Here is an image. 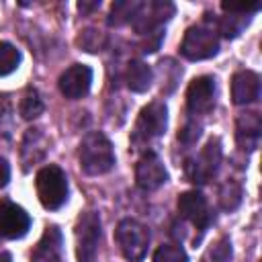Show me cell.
I'll list each match as a JSON object with an SVG mask.
<instances>
[{"mask_svg":"<svg viewBox=\"0 0 262 262\" xmlns=\"http://www.w3.org/2000/svg\"><path fill=\"white\" fill-rule=\"evenodd\" d=\"M80 168L88 176H100L106 174L115 166V151L108 141V137L100 131H90L80 141L78 149Z\"/></svg>","mask_w":262,"mask_h":262,"instance_id":"1","label":"cell"},{"mask_svg":"<svg viewBox=\"0 0 262 262\" xmlns=\"http://www.w3.org/2000/svg\"><path fill=\"white\" fill-rule=\"evenodd\" d=\"M35 188H37V196L41 205L49 211L63 207L68 201V178H66V172L55 164L43 166L37 172Z\"/></svg>","mask_w":262,"mask_h":262,"instance_id":"2","label":"cell"},{"mask_svg":"<svg viewBox=\"0 0 262 262\" xmlns=\"http://www.w3.org/2000/svg\"><path fill=\"white\" fill-rule=\"evenodd\" d=\"M115 239L119 244L121 254L129 262H141L147 254L149 231L135 219H123L115 229Z\"/></svg>","mask_w":262,"mask_h":262,"instance_id":"3","label":"cell"},{"mask_svg":"<svg viewBox=\"0 0 262 262\" xmlns=\"http://www.w3.org/2000/svg\"><path fill=\"white\" fill-rule=\"evenodd\" d=\"M100 215L86 211L76 221V258L78 262H96L100 244Z\"/></svg>","mask_w":262,"mask_h":262,"instance_id":"4","label":"cell"},{"mask_svg":"<svg viewBox=\"0 0 262 262\" xmlns=\"http://www.w3.org/2000/svg\"><path fill=\"white\" fill-rule=\"evenodd\" d=\"M168 127V108L162 100H151L139 111V117L135 121L133 129V143H147L160 135H164Z\"/></svg>","mask_w":262,"mask_h":262,"instance_id":"5","label":"cell"},{"mask_svg":"<svg viewBox=\"0 0 262 262\" xmlns=\"http://www.w3.org/2000/svg\"><path fill=\"white\" fill-rule=\"evenodd\" d=\"M219 51V37L217 31H213L207 25H194L184 33L180 53L190 61L209 59Z\"/></svg>","mask_w":262,"mask_h":262,"instance_id":"6","label":"cell"},{"mask_svg":"<svg viewBox=\"0 0 262 262\" xmlns=\"http://www.w3.org/2000/svg\"><path fill=\"white\" fill-rule=\"evenodd\" d=\"M221 164V141L219 137H211L205 147L201 149L199 158H192V160H186V178L194 184H205L219 168Z\"/></svg>","mask_w":262,"mask_h":262,"instance_id":"7","label":"cell"},{"mask_svg":"<svg viewBox=\"0 0 262 262\" xmlns=\"http://www.w3.org/2000/svg\"><path fill=\"white\" fill-rule=\"evenodd\" d=\"M178 213L199 229V239L215 219L207 199L199 190H186L178 196Z\"/></svg>","mask_w":262,"mask_h":262,"instance_id":"8","label":"cell"},{"mask_svg":"<svg viewBox=\"0 0 262 262\" xmlns=\"http://www.w3.org/2000/svg\"><path fill=\"white\" fill-rule=\"evenodd\" d=\"M31 227L29 213L12 203V201H0V235L6 239H20L27 235Z\"/></svg>","mask_w":262,"mask_h":262,"instance_id":"9","label":"cell"},{"mask_svg":"<svg viewBox=\"0 0 262 262\" xmlns=\"http://www.w3.org/2000/svg\"><path fill=\"white\" fill-rule=\"evenodd\" d=\"M215 78L211 76H199L194 78L186 88V108L190 115H205L215 104Z\"/></svg>","mask_w":262,"mask_h":262,"instance_id":"10","label":"cell"},{"mask_svg":"<svg viewBox=\"0 0 262 262\" xmlns=\"http://www.w3.org/2000/svg\"><path fill=\"white\" fill-rule=\"evenodd\" d=\"M168 180V170L164 162L158 158V154L147 151L139 158L135 166V182L143 190H156Z\"/></svg>","mask_w":262,"mask_h":262,"instance_id":"11","label":"cell"},{"mask_svg":"<svg viewBox=\"0 0 262 262\" xmlns=\"http://www.w3.org/2000/svg\"><path fill=\"white\" fill-rule=\"evenodd\" d=\"M59 84V92L66 96V98H82L88 94L90 90V84H92V70L84 63H74L70 66L57 80Z\"/></svg>","mask_w":262,"mask_h":262,"instance_id":"12","label":"cell"},{"mask_svg":"<svg viewBox=\"0 0 262 262\" xmlns=\"http://www.w3.org/2000/svg\"><path fill=\"white\" fill-rule=\"evenodd\" d=\"M260 96V76L252 70H239L231 78L233 104H250Z\"/></svg>","mask_w":262,"mask_h":262,"instance_id":"13","label":"cell"},{"mask_svg":"<svg viewBox=\"0 0 262 262\" xmlns=\"http://www.w3.org/2000/svg\"><path fill=\"white\" fill-rule=\"evenodd\" d=\"M61 231L57 225H49L43 233V237L39 239L31 262H61Z\"/></svg>","mask_w":262,"mask_h":262,"instance_id":"14","label":"cell"},{"mask_svg":"<svg viewBox=\"0 0 262 262\" xmlns=\"http://www.w3.org/2000/svg\"><path fill=\"white\" fill-rule=\"evenodd\" d=\"M260 133H262V121H260L258 113H246V115H242L237 119V123H235V139H237V145L242 149L254 151L258 147Z\"/></svg>","mask_w":262,"mask_h":262,"instance_id":"15","label":"cell"},{"mask_svg":"<svg viewBox=\"0 0 262 262\" xmlns=\"http://www.w3.org/2000/svg\"><path fill=\"white\" fill-rule=\"evenodd\" d=\"M125 80H127V86H129L133 92H145V90L151 86L154 72H151V68H149L145 61H141V59H131L129 66H127Z\"/></svg>","mask_w":262,"mask_h":262,"instance_id":"16","label":"cell"},{"mask_svg":"<svg viewBox=\"0 0 262 262\" xmlns=\"http://www.w3.org/2000/svg\"><path fill=\"white\" fill-rule=\"evenodd\" d=\"M248 23H250V14H225V16H221V20L217 25V31L223 37L233 39L248 27Z\"/></svg>","mask_w":262,"mask_h":262,"instance_id":"17","label":"cell"},{"mask_svg":"<svg viewBox=\"0 0 262 262\" xmlns=\"http://www.w3.org/2000/svg\"><path fill=\"white\" fill-rule=\"evenodd\" d=\"M18 111H20V117L27 119V121L37 119L43 113V100H41V96L35 88L25 90V94L20 98V104H18Z\"/></svg>","mask_w":262,"mask_h":262,"instance_id":"18","label":"cell"},{"mask_svg":"<svg viewBox=\"0 0 262 262\" xmlns=\"http://www.w3.org/2000/svg\"><path fill=\"white\" fill-rule=\"evenodd\" d=\"M242 196H244L242 186L237 182L229 180L219 190V205H221L223 211H235L239 207V203H242Z\"/></svg>","mask_w":262,"mask_h":262,"instance_id":"19","label":"cell"},{"mask_svg":"<svg viewBox=\"0 0 262 262\" xmlns=\"http://www.w3.org/2000/svg\"><path fill=\"white\" fill-rule=\"evenodd\" d=\"M20 63V51L12 45L2 41L0 43V76H8L12 74Z\"/></svg>","mask_w":262,"mask_h":262,"instance_id":"20","label":"cell"},{"mask_svg":"<svg viewBox=\"0 0 262 262\" xmlns=\"http://www.w3.org/2000/svg\"><path fill=\"white\" fill-rule=\"evenodd\" d=\"M78 45L88 51V53H96L100 49H104L106 45V35L98 29H84L80 35H78Z\"/></svg>","mask_w":262,"mask_h":262,"instance_id":"21","label":"cell"},{"mask_svg":"<svg viewBox=\"0 0 262 262\" xmlns=\"http://www.w3.org/2000/svg\"><path fill=\"white\" fill-rule=\"evenodd\" d=\"M139 8V2H115L111 8V16H108V25H123V23H131V18L135 16Z\"/></svg>","mask_w":262,"mask_h":262,"instance_id":"22","label":"cell"},{"mask_svg":"<svg viewBox=\"0 0 262 262\" xmlns=\"http://www.w3.org/2000/svg\"><path fill=\"white\" fill-rule=\"evenodd\" d=\"M154 262H188V256L180 244H162L154 254Z\"/></svg>","mask_w":262,"mask_h":262,"instance_id":"23","label":"cell"},{"mask_svg":"<svg viewBox=\"0 0 262 262\" xmlns=\"http://www.w3.org/2000/svg\"><path fill=\"white\" fill-rule=\"evenodd\" d=\"M199 135H201V125H199L196 121H186V125L178 131V139H180L182 143H186V145L194 143V141L199 139Z\"/></svg>","mask_w":262,"mask_h":262,"instance_id":"24","label":"cell"},{"mask_svg":"<svg viewBox=\"0 0 262 262\" xmlns=\"http://www.w3.org/2000/svg\"><path fill=\"white\" fill-rule=\"evenodd\" d=\"M211 256H213V260L215 262H227L229 258H231V244H229V239H219L213 248H211V252H209Z\"/></svg>","mask_w":262,"mask_h":262,"instance_id":"25","label":"cell"},{"mask_svg":"<svg viewBox=\"0 0 262 262\" xmlns=\"http://www.w3.org/2000/svg\"><path fill=\"white\" fill-rule=\"evenodd\" d=\"M260 2H252V4H227V2H223L221 4V8L225 10V12H229V14H250V12H256V10H260Z\"/></svg>","mask_w":262,"mask_h":262,"instance_id":"26","label":"cell"},{"mask_svg":"<svg viewBox=\"0 0 262 262\" xmlns=\"http://www.w3.org/2000/svg\"><path fill=\"white\" fill-rule=\"evenodd\" d=\"M162 39H164V33H162V27L160 29H156V31H151V33H145V41H143V51L145 53H154L158 47H160V43H162Z\"/></svg>","mask_w":262,"mask_h":262,"instance_id":"27","label":"cell"},{"mask_svg":"<svg viewBox=\"0 0 262 262\" xmlns=\"http://www.w3.org/2000/svg\"><path fill=\"white\" fill-rule=\"evenodd\" d=\"M10 180V164L6 162V158L0 156V188H4Z\"/></svg>","mask_w":262,"mask_h":262,"instance_id":"28","label":"cell"},{"mask_svg":"<svg viewBox=\"0 0 262 262\" xmlns=\"http://www.w3.org/2000/svg\"><path fill=\"white\" fill-rule=\"evenodd\" d=\"M98 6H100V2H94V4H86V2H80V4H78V10H80V12H90V10L98 8Z\"/></svg>","mask_w":262,"mask_h":262,"instance_id":"29","label":"cell"},{"mask_svg":"<svg viewBox=\"0 0 262 262\" xmlns=\"http://www.w3.org/2000/svg\"><path fill=\"white\" fill-rule=\"evenodd\" d=\"M0 262H12V256L4 250H0Z\"/></svg>","mask_w":262,"mask_h":262,"instance_id":"30","label":"cell"},{"mask_svg":"<svg viewBox=\"0 0 262 262\" xmlns=\"http://www.w3.org/2000/svg\"><path fill=\"white\" fill-rule=\"evenodd\" d=\"M0 113H2V111H0Z\"/></svg>","mask_w":262,"mask_h":262,"instance_id":"31","label":"cell"}]
</instances>
